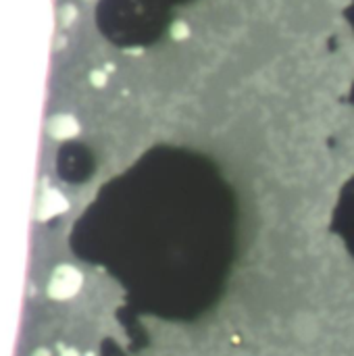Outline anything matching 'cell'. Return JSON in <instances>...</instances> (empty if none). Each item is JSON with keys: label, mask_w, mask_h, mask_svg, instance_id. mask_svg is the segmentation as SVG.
Instances as JSON below:
<instances>
[{"label": "cell", "mask_w": 354, "mask_h": 356, "mask_svg": "<svg viewBox=\"0 0 354 356\" xmlns=\"http://www.w3.org/2000/svg\"><path fill=\"white\" fill-rule=\"evenodd\" d=\"M350 202H354V198H352V200H350ZM352 217H354V215H352Z\"/></svg>", "instance_id": "3957f363"}, {"label": "cell", "mask_w": 354, "mask_h": 356, "mask_svg": "<svg viewBox=\"0 0 354 356\" xmlns=\"http://www.w3.org/2000/svg\"><path fill=\"white\" fill-rule=\"evenodd\" d=\"M98 27L115 44L136 46L157 38L165 19L163 0H100Z\"/></svg>", "instance_id": "6da1fadb"}, {"label": "cell", "mask_w": 354, "mask_h": 356, "mask_svg": "<svg viewBox=\"0 0 354 356\" xmlns=\"http://www.w3.org/2000/svg\"><path fill=\"white\" fill-rule=\"evenodd\" d=\"M292 331L300 341H313L319 335V321L310 312H298L292 321Z\"/></svg>", "instance_id": "7a4b0ae2"}]
</instances>
